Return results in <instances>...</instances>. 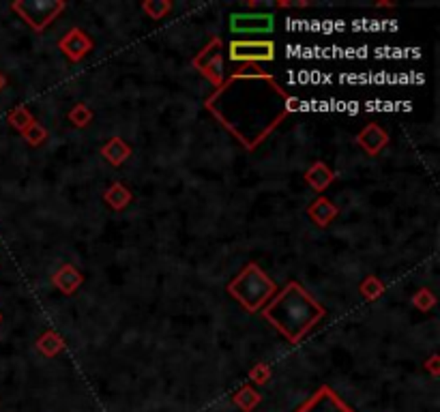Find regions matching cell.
Wrapping results in <instances>:
<instances>
[{
  "instance_id": "cell-1",
  "label": "cell",
  "mask_w": 440,
  "mask_h": 412,
  "mask_svg": "<svg viewBox=\"0 0 440 412\" xmlns=\"http://www.w3.org/2000/svg\"><path fill=\"white\" fill-rule=\"evenodd\" d=\"M322 314L324 309L298 284H290L264 309V318L273 322L290 341H298L316 324V320L322 318Z\"/></svg>"
},
{
  "instance_id": "cell-2",
  "label": "cell",
  "mask_w": 440,
  "mask_h": 412,
  "mask_svg": "<svg viewBox=\"0 0 440 412\" xmlns=\"http://www.w3.org/2000/svg\"><path fill=\"white\" fill-rule=\"evenodd\" d=\"M296 412H352L331 389L322 387L316 395H312Z\"/></svg>"
},
{
  "instance_id": "cell-3",
  "label": "cell",
  "mask_w": 440,
  "mask_h": 412,
  "mask_svg": "<svg viewBox=\"0 0 440 412\" xmlns=\"http://www.w3.org/2000/svg\"><path fill=\"white\" fill-rule=\"evenodd\" d=\"M232 60H249V58H273L270 43H232Z\"/></svg>"
}]
</instances>
